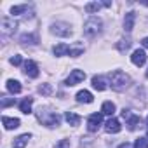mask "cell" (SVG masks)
<instances>
[{"instance_id": "6da1fadb", "label": "cell", "mask_w": 148, "mask_h": 148, "mask_svg": "<svg viewBox=\"0 0 148 148\" xmlns=\"http://www.w3.org/2000/svg\"><path fill=\"white\" fill-rule=\"evenodd\" d=\"M110 86H112L113 91L122 92V91H125L131 86V77L127 75V73L120 71V70H115L113 73H110Z\"/></svg>"}, {"instance_id": "7a4b0ae2", "label": "cell", "mask_w": 148, "mask_h": 148, "mask_svg": "<svg viewBox=\"0 0 148 148\" xmlns=\"http://www.w3.org/2000/svg\"><path fill=\"white\" fill-rule=\"evenodd\" d=\"M101 28H103V21H101L99 18H96V16L89 18V19L84 23V33H86V37H89V38H92V37H96L98 33H101Z\"/></svg>"}, {"instance_id": "3957f363", "label": "cell", "mask_w": 148, "mask_h": 148, "mask_svg": "<svg viewBox=\"0 0 148 148\" xmlns=\"http://www.w3.org/2000/svg\"><path fill=\"white\" fill-rule=\"evenodd\" d=\"M37 119L47 127H56V125H59V120H61L58 113L49 112V110H42V108L37 112Z\"/></svg>"}, {"instance_id": "277c9868", "label": "cell", "mask_w": 148, "mask_h": 148, "mask_svg": "<svg viewBox=\"0 0 148 148\" xmlns=\"http://www.w3.org/2000/svg\"><path fill=\"white\" fill-rule=\"evenodd\" d=\"M122 119L125 120V125H127V129L129 131H134L138 125H139V122H141V119L138 117V115H134V113H131L129 110H122Z\"/></svg>"}, {"instance_id": "5b68a950", "label": "cell", "mask_w": 148, "mask_h": 148, "mask_svg": "<svg viewBox=\"0 0 148 148\" xmlns=\"http://www.w3.org/2000/svg\"><path fill=\"white\" fill-rule=\"evenodd\" d=\"M101 122H103V113H92V115H89V119H87V131L89 132H96L99 129Z\"/></svg>"}, {"instance_id": "8992f818", "label": "cell", "mask_w": 148, "mask_h": 148, "mask_svg": "<svg viewBox=\"0 0 148 148\" xmlns=\"http://www.w3.org/2000/svg\"><path fill=\"white\" fill-rule=\"evenodd\" d=\"M0 28H2V33L11 35V33L16 32L18 23L14 21V18H2V21H0Z\"/></svg>"}, {"instance_id": "52a82bcc", "label": "cell", "mask_w": 148, "mask_h": 148, "mask_svg": "<svg viewBox=\"0 0 148 148\" xmlns=\"http://www.w3.org/2000/svg\"><path fill=\"white\" fill-rule=\"evenodd\" d=\"M52 33L58 35V37H70L73 32H71L70 25H66V23H54L52 25Z\"/></svg>"}, {"instance_id": "ba28073f", "label": "cell", "mask_w": 148, "mask_h": 148, "mask_svg": "<svg viewBox=\"0 0 148 148\" xmlns=\"http://www.w3.org/2000/svg\"><path fill=\"white\" fill-rule=\"evenodd\" d=\"M86 79V73L82 71V70H73L71 73H70V77L66 79V86H77L79 82H82Z\"/></svg>"}, {"instance_id": "9c48e42d", "label": "cell", "mask_w": 148, "mask_h": 148, "mask_svg": "<svg viewBox=\"0 0 148 148\" xmlns=\"http://www.w3.org/2000/svg\"><path fill=\"white\" fill-rule=\"evenodd\" d=\"M25 75L30 77V79H37L38 77V66H37L35 61H32V59L25 61Z\"/></svg>"}, {"instance_id": "30bf717a", "label": "cell", "mask_w": 148, "mask_h": 148, "mask_svg": "<svg viewBox=\"0 0 148 148\" xmlns=\"http://www.w3.org/2000/svg\"><path fill=\"white\" fill-rule=\"evenodd\" d=\"M131 61H132L136 66H143V64L146 63V52H145L143 49H136V51L132 52V56H131Z\"/></svg>"}, {"instance_id": "8fae6325", "label": "cell", "mask_w": 148, "mask_h": 148, "mask_svg": "<svg viewBox=\"0 0 148 148\" xmlns=\"http://www.w3.org/2000/svg\"><path fill=\"white\" fill-rule=\"evenodd\" d=\"M112 5V2H89V4H86V12H89V14H92V12H98L101 7H110Z\"/></svg>"}, {"instance_id": "7c38bea8", "label": "cell", "mask_w": 148, "mask_h": 148, "mask_svg": "<svg viewBox=\"0 0 148 148\" xmlns=\"http://www.w3.org/2000/svg\"><path fill=\"white\" fill-rule=\"evenodd\" d=\"M120 129H122L120 122H119L117 119H113V117L105 124V131H106V132H110V134H117V132H120Z\"/></svg>"}, {"instance_id": "4fadbf2b", "label": "cell", "mask_w": 148, "mask_h": 148, "mask_svg": "<svg viewBox=\"0 0 148 148\" xmlns=\"http://www.w3.org/2000/svg\"><path fill=\"white\" fill-rule=\"evenodd\" d=\"M134 21H136V12L129 11V12L125 14V18H124V30H125L127 33L132 32V28H134Z\"/></svg>"}, {"instance_id": "5bb4252c", "label": "cell", "mask_w": 148, "mask_h": 148, "mask_svg": "<svg viewBox=\"0 0 148 148\" xmlns=\"http://www.w3.org/2000/svg\"><path fill=\"white\" fill-rule=\"evenodd\" d=\"M2 124L7 131L11 129H18L19 127V119H11V117H2Z\"/></svg>"}, {"instance_id": "9a60e30c", "label": "cell", "mask_w": 148, "mask_h": 148, "mask_svg": "<svg viewBox=\"0 0 148 148\" xmlns=\"http://www.w3.org/2000/svg\"><path fill=\"white\" fill-rule=\"evenodd\" d=\"M30 134H21L19 138H16L14 141H12V148H25L26 145H28V141H30Z\"/></svg>"}, {"instance_id": "2e32d148", "label": "cell", "mask_w": 148, "mask_h": 148, "mask_svg": "<svg viewBox=\"0 0 148 148\" xmlns=\"http://www.w3.org/2000/svg\"><path fill=\"white\" fill-rule=\"evenodd\" d=\"M77 101L79 103H92L94 98H92V94L89 91H79L77 92Z\"/></svg>"}, {"instance_id": "e0dca14e", "label": "cell", "mask_w": 148, "mask_h": 148, "mask_svg": "<svg viewBox=\"0 0 148 148\" xmlns=\"http://www.w3.org/2000/svg\"><path fill=\"white\" fill-rule=\"evenodd\" d=\"M92 87H94L96 91H105V89H106V80H105L103 77L94 75V77H92Z\"/></svg>"}, {"instance_id": "ac0fdd59", "label": "cell", "mask_w": 148, "mask_h": 148, "mask_svg": "<svg viewBox=\"0 0 148 148\" xmlns=\"http://www.w3.org/2000/svg\"><path fill=\"white\" fill-rule=\"evenodd\" d=\"M32 103H33V98H25L21 103H19V110L23 112V113H32Z\"/></svg>"}, {"instance_id": "d6986e66", "label": "cell", "mask_w": 148, "mask_h": 148, "mask_svg": "<svg viewBox=\"0 0 148 148\" xmlns=\"http://www.w3.org/2000/svg\"><path fill=\"white\" fill-rule=\"evenodd\" d=\"M64 119H66V122H68L70 125H79V124H80V117H79L77 113H73V112H66Z\"/></svg>"}, {"instance_id": "ffe728a7", "label": "cell", "mask_w": 148, "mask_h": 148, "mask_svg": "<svg viewBox=\"0 0 148 148\" xmlns=\"http://www.w3.org/2000/svg\"><path fill=\"white\" fill-rule=\"evenodd\" d=\"M52 52H54L56 56H64V54H70V45H66V44H58V45L52 49Z\"/></svg>"}, {"instance_id": "44dd1931", "label": "cell", "mask_w": 148, "mask_h": 148, "mask_svg": "<svg viewBox=\"0 0 148 148\" xmlns=\"http://www.w3.org/2000/svg\"><path fill=\"white\" fill-rule=\"evenodd\" d=\"M7 91H11L12 94H18V92H21V84L18 82V80H7Z\"/></svg>"}, {"instance_id": "7402d4cb", "label": "cell", "mask_w": 148, "mask_h": 148, "mask_svg": "<svg viewBox=\"0 0 148 148\" xmlns=\"http://www.w3.org/2000/svg\"><path fill=\"white\" fill-rule=\"evenodd\" d=\"M21 44H26V45H35L37 44V37L35 35H32V33H25V35H21Z\"/></svg>"}, {"instance_id": "603a6c76", "label": "cell", "mask_w": 148, "mask_h": 148, "mask_svg": "<svg viewBox=\"0 0 148 148\" xmlns=\"http://www.w3.org/2000/svg\"><path fill=\"white\" fill-rule=\"evenodd\" d=\"M101 113L112 117V115L115 113V105H113L112 101H105V103H103V108H101Z\"/></svg>"}, {"instance_id": "cb8c5ba5", "label": "cell", "mask_w": 148, "mask_h": 148, "mask_svg": "<svg viewBox=\"0 0 148 148\" xmlns=\"http://www.w3.org/2000/svg\"><path fill=\"white\" fill-rule=\"evenodd\" d=\"M82 52H84V45L82 44H77L75 47H70V56L71 58H79Z\"/></svg>"}, {"instance_id": "d4e9b609", "label": "cell", "mask_w": 148, "mask_h": 148, "mask_svg": "<svg viewBox=\"0 0 148 148\" xmlns=\"http://www.w3.org/2000/svg\"><path fill=\"white\" fill-rule=\"evenodd\" d=\"M28 11V5L25 4V5H14V7H11V14H14V16H19L21 12H26Z\"/></svg>"}, {"instance_id": "484cf974", "label": "cell", "mask_w": 148, "mask_h": 148, "mask_svg": "<svg viewBox=\"0 0 148 148\" xmlns=\"http://www.w3.org/2000/svg\"><path fill=\"white\" fill-rule=\"evenodd\" d=\"M38 92L44 94V96H49V94L52 92V86H51V84H42V86L38 87Z\"/></svg>"}, {"instance_id": "4316f807", "label": "cell", "mask_w": 148, "mask_h": 148, "mask_svg": "<svg viewBox=\"0 0 148 148\" xmlns=\"http://www.w3.org/2000/svg\"><path fill=\"white\" fill-rule=\"evenodd\" d=\"M129 47H131V40H120V42L117 44V49H119L120 52H125Z\"/></svg>"}, {"instance_id": "83f0119b", "label": "cell", "mask_w": 148, "mask_h": 148, "mask_svg": "<svg viewBox=\"0 0 148 148\" xmlns=\"http://www.w3.org/2000/svg\"><path fill=\"white\" fill-rule=\"evenodd\" d=\"M134 148H148V138H138L134 143Z\"/></svg>"}, {"instance_id": "f1b7e54d", "label": "cell", "mask_w": 148, "mask_h": 148, "mask_svg": "<svg viewBox=\"0 0 148 148\" xmlns=\"http://www.w3.org/2000/svg\"><path fill=\"white\" fill-rule=\"evenodd\" d=\"M2 108H7V106H11V105H14V98H2Z\"/></svg>"}, {"instance_id": "f546056e", "label": "cell", "mask_w": 148, "mask_h": 148, "mask_svg": "<svg viewBox=\"0 0 148 148\" xmlns=\"http://www.w3.org/2000/svg\"><path fill=\"white\" fill-rule=\"evenodd\" d=\"M21 63H23V58H21L19 54H18V56H12V58H11V64H14V66H19Z\"/></svg>"}, {"instance_id": "4dcf8cb0", "label": "cell", "mask_w": 148, "mask_h": 148, "mask_svg": "<svg viewBox=\"0 0 148 148\" xmlns=\"http://www.w3.org/2000/svg\"><path fill=\"white\" fill-rule=\"evenodd\" d=\"M141 44H143V47H145V49H148V37H146V38H143V40H141Z\"/></svg>"}, {"instance_id": "1f68e13d", "label": "cell", "mask_w": 148, "mask_h": 148, "mask_svg": "<svg viewBox=\"0 0 148 148\" xmlns=\"http://www.w3.org/2000/svg\"><path fill=\"white\" fill-rule=\"evenodd\" d=\"M119 148H131V145L129 143H122V145H119Z\"/></svg>"}, {"instance_id": "d6a6232c", "label": "cell", "mask_w": 148, "mask_h": 148, "mask_svg": "<svg viewBox=\"0 0 148 148\" xmlns=\"http://www.w3.org/2000/svg\"><path fill=\"white\" fill-rule=\"evenodd\" d=\"M145 77H146V79H148V70H146V73H145Z\"/></svg>"}, {"instance_id": "836d02e7", "label": "cell", "mask_w": 148, "mask_h": 148, "mask_svg": "<svg viewBox=\"0 0 148 148\" xmlns=\"http://www.w3.org/2000/svg\"><path fill=\"white\" fill-rule=\"evenodd\" d=\"M146 125H148V117H146Z\"/></svg>"}, {"instance_id": "e575fe53", "label": "cell", "mask_w": 148, "mask_h": 148, "mask_svg": "<svg viewBox=\"0 0 148 148\" xmlns=\"http://www.w3.org/2000/svg\"><path fill=\"white\" fill-rule=\"evenodd\" d=\"M146 138H148V136H146Z\"/></svg>"}]
</instances>
